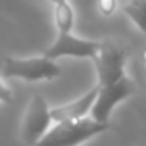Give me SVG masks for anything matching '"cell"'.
<instances>
[{"label": "cell", "mask_w": 146, "mask_h": 146, "mask_svg": "<svg viewBox=\"0 0 146 146\" xmlns=\"http://www.w3.org/2000/svg\"><path fill=\"white\" fill-rule=\"evenodd\" d=\"M110 124L96 122L91 117L78 119V120H64L55 122L35 146H79L81 143L108 131Z\"/></svg>", "instance_id": "obj_1"}, {"label": "cell", "mask_w": 146, "mask_h": 146, "mask_svg": "<svg viewBox=\"0 0 146 146\" xmlns=\"http://www.w3.org/2000/svg\"><path fill=\"white\" fill-rule=\"evenodd\" d=\"M62 74L58 64L52 58L41 57H31V58H16L7 57L4 60L2 76L9 79H24L29 83L35 81H48L55 79Z\"/></svg>", "instance_id": "obj_2"}, {"label": "cell", "mask_w": 146, "mask_h": 146, "mask_svg": "<svg viewBox=\"0 0 146 146\" xmlns=\"http://www.w3.org/2000/svg\"><path fill=\"white\" fill-rule=\"evenodd\" d=\"M127 46L115 40L100 41L98 57L95 60L98 84H112L125 76V62H127Z\"/></svg>", "instance_id": "obj_3"}, {"label": "cell", "mask_w": 146, "mask_h": 146, "mask_svg": "<svg viewBox=\"0 0 146 146\" xmlns=\"http://www.w3.org/2000/svg\"><path fill=\"white\" fill-rule=\"evenodd\" d=\"M136 91L134 83L124 76L122 79L112 83V84H105L100 86L98 84V96L91 107V119H95L96 122L102 124H108L112 110L124 100H127L129 96H132V93Z\"/></svg>", "instance_id": "obj_4"}, {"label": "cell", "mask_w": 146, "mask_h": 146, "mask_svg": "<svg viewBox=\"0 0 146 146\" xmlns=\"http://www.w3.org/2000/svg\"><path fill=\"white\" fill-rule=\"evenodd\" d=\"M52 115H50V107L46 103V100L41 95H33L26 113L23 117V127H21V134L26 144L35 146L40 137L50 129L52 124Z\"/></svg>", "instance_id": "obj_5"}, {"label": "cell", "mask_w": 146, "mask_h": 146, "mask_svg": "<svg viewBox=\"0 0 146 146\" xmlns=\"http://www.w3.org/2000/svg\"><path fill=\"white\" fill-rule=\"evenodd\" d=\"M100 50V41L83 40L72 33H58L57 40L45 50V57L57 60L60 57H74V58H90L96 60Z\"/></svg>", "instance_id": "obj_6"}, {"label": "cell", "mask_w": 146, "mask_h": 146, "mask_svg": "<svg viewBox=\"0 0 146 146\" xmlns=\"http://www.w3.org/2000/svg\"><path fill=\"white\" fill-rule=\"evenodd\" d=\"M98 96V84L93 86L84 96L74 100V102H69L64 105H58L55 108H50V115L53 122H64V120H78V119H84L90 112L91 107L95 103Z\"/></svg>", "instance_id": "obj_7"}, {"label": "cell", "mask_w": 146, "mask_h": 146, "mask_svg": "<svg viewBox=\"0 0 146 146\" xmlns=\"http://www.w3.org/2000/svg\"><path fill=\"white\" fill-rule=\"evenodd\" d=\"M55 24L58 33H72V26H74V9L70 7L69 2H62L55 5Z\"/></svg>", "instance_id": "obj_8"}, {"label": "cell", "mask_w": 146, "mask_h": 146, "mask_svg": "<svg viewBox=\"0 0 146 146\" xmlns=\"http://www.w3.org/2000/svg\"><path fill=\"white\" fill-rule=\"evenodd\" d=\"M124 11L127 17L146 35V0H131Z\"/></svg>", "instance_id": "obj_9"}, {"label": "cell", "mask_w": 146, "mask_h": 146, "mask_svg": "<svg viewBox=\"0 0 146 146\" xmlns=\"http://www.w3.org/2000/svg\"><path fill=\"white\" fill-rule=\"evenodd\" d=\"M117 9V0H98V11L103 16H112Z\"/></svg>", "instance_id": "obj_10"}, {"label": "cell", "mask_w": 146, "mask_h": 146, "mask_svg": "<svg viewBox=\"0 0 146 146\" xmlns=\"http://www.w3.org/2000/svg\"><path fill=\"white\" fill-rule=\"evenodd\" d=\"M0 102L2 103H9V102H12V91L0 81Z\"/></svg>", "instance_id": "obj_11"}, {"label": "cell", "mask_w": 146, "mask_h": 146, "mask_svg": "<svg viewBox=\"0 0 146 146\" xmlns=\"http://www.w3.org/2000/svg\"><path fill=\"white\" fill-rule=\"evenodd\" d=\"M50 2H52L53 5H57V4H62V2H67V0H50Z\"/></svg>", "instance_id": "obj_12"}]
</instances>
